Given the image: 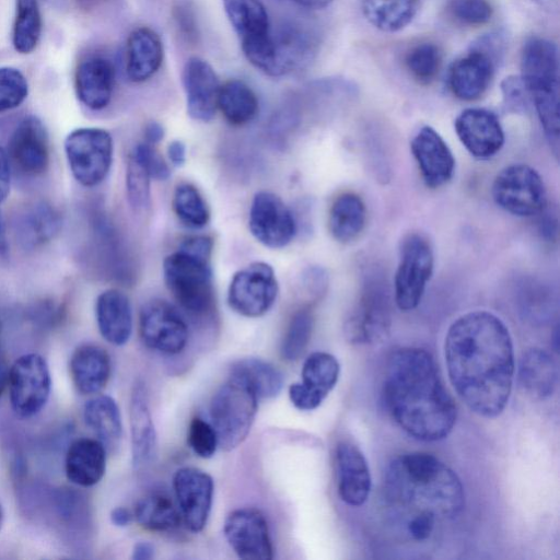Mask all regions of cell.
I'll return each instance as SVG.
<instances>
[{"label": "cell", "instance_id": "14", "mask_svg": "<svg viewBox=\"0 0 560 560\" xmlns=\"http://www.w3.org/2000/svg\"><path fill=\"white\" fill-rule=\"evenodd\" d=\"M139 332L148 348L168 355L182 352L188 341V327L184 317L175 306L161 299L142 305Z\"/></svg>", "mask_w": 560, "mask_h": 560}, {"label": "cell", "instance_id": "16", "mask_svg": "<svg viewBox=\"0 0 560 560\" xmlns=\"http://www.w3.org/2000/svg\"><path fill=\"white\" fill-rule=\"evenodd\" d=\"M223 532L229 545L241 559H272L273 549L268 523L259 510H234L225 518Z\"/></svg>", "mask_w": 560, "mask_h": 560}, {"label": "cell", "instance_id": "8", "mask_svg": "<svg viewBox=\"0 0 560 560\" xmlns=\"http://www.w3.org/2000/svg\"><path fill=\"white\" fill-rule=\"evenodd\" d=\"M503 38L489 34L478 38L470 50L450 68L448 86L463 101H475L489 88L497 65L503 54Z\"/></svg>", "mask_w": 560, "mask_h": 560}, {"label": "cell", "instance_id": "34", "mask_svg": "<svg viewBox=\"0 0 560 560\" xmlns=\"http://www.w3.org/2000/svg\"><path fill=\"white\" fill-rule=\"evenodd\" d=\"M133 516L140 526L151 532H170L182 522L178 506L161 490L141 497L135 505Z\"/></svg>", "mask_w": 560, "mask_h": 560}, {"label": "cell", "instance_id": "55", "mask_svg": "<svg viewBox=\"0 0 560 560\" xmlns=\"http://www.w3.org/2000/svg\"><path fill=\"white\" fill-rule=\"evenodd\" d=\"M153 546L145 541H140L135 545L132 550V558L136 560H148L153 557Z\"/></svg>", "mask_w": 560, "mask_h": 560}, {"label": "cell", "instance_id": "44", "mask_svg": "<svg viewBox=\"0 0 560 560\" xmlns=\"http://www.w3.org/2000/svg\"><path fill=\"white\" fill-rule=\"evenodd\" d=\"M28 94L24 74L12 67H0V113L20 106Z\"/></svg>", "mask_w": 560, "mask_h": 560}, {"label": "cell", "instance_id": "20", "mask_svg": "<svg viewBox=\"0 0 560 560\" xmlns=\"http://www.w3.org/2000/svg\"><path fill=\"white\" fill-rule=\"evenodd\" d=\"M339 372V363L330 353L317 351L310 354L302 368V381L289 387L293 406L306 411L316 409L335 387Z\"/></svg>", "mask_w": 560, "mask_h": 560}, {"label": "cell", "instance_id": "27", "mask_svg": "<svg viewBox=\"0 0 560 560\" xmlns=\"http://www.w3.org/2000/svg\"><path fill=\"white\" fill-rule=\"evenodd\" d=\"M163 45L160 36L149 27L133 30L126 45V74L131 82L149 80L160 69Z\"/></svg>", "mask_w": 560, "mask_h": 560}, {"label": "cell", "instance_id": "21", "mask_svg": "<svg viewBox=\"0 0 560 560\" xmlns=\"http://www.w3.org/2000/svg\"><path fill=\"white\" fill-rule=\"evenodd\" d=\"M454 126L462 144L477 159L495 155L504 144L500 120L488 109L466 108L456 117Z\"/></svg>", "mask_w": 560, "mask_h": 560}, {"label": "cell", "instance_id": "5", "mask_svg": "<svg viewBox=\"0 0 560 560\" xmlns=\"http://www.w3.org/2000/svg\"><path fill=\"white\" fill-rule=\"evenodd\" d=\"M521 79L555 154L559 149V52L557 45L532 36L523 45Z\"/></svg>", "mask_w": 560, "mask_h": 560}, {"label": "cell", "instance_id": "47", "mask_svg": "<svg viewBox=\"0 0 560 560\" xmlns=\"http://www.w3.org/2000/svg\"><path fill=\"white\" fill-rule=\"evenodd\" d=\"M453 13L459 22L476 26L490 21L492 8L487 0H457Z\"/></svg>", "mask_w": 560, "mask_h": 560}, {"label": "cell", "instance_id": "59", "mask_svg": "<svg viewBox=\"0 0 560 560\" xmlns=\"http://www.w3.org/2000/svg\"><path fill=\"white\" fill-rule=\"evenodd\" d=\"M78 1L86 8H91V7L97 5L98 3L103 2L104 0H78Z\"/></svg>", "mask_w": 560, "mask_h": 560}, {"label": "cell", "instance_id": "58", "mask_svg": "<svg viewBox=\"0 0 560 560\" xmlns=\"http://www.w3.org/2000/svg\"><path fill=\"white\" fill-rule=\"evenodd\" d=\"M540 8L548 11H557L559 9V0H532Z\"/></svg>", "mask_w": 560, "mask_h": 560}, {"label": "cell", "instance_id": "53", "mask_svg": "<svg viewBox=\"0 0 560 560\" xmlns=\"http://www.w3.org/2000/svg\"><path fill=\"white\" fill-rule=\"evenodd\" d=\"M9 258V242L7 226L3 215L0 211V266L4 265Z\"/></svg>", "mask_w": 560, "mask_h": 560}, {"label": "cell", "instance_id": "10", "mask_svg": "<svg viewBox=\"0 0 560 560\" xmlns=\"http://www.w3.org/2000/svg\"><path fill=\"white\" fill-rule=\"evenodd\" d=\"M434 266L430 242L419 233L404 236L399 247V261L395 273V302L399 310L416 308L432 276Z\"/></svg>", "mask_w": 560, "mask_h": 560}, {"label": "cell", "instance_id": "33", "mask_svg": "<svg viewBox=\"0 0 560 560\" xmlns=\"http://www.w3.org/2000/svg\"><path fill=\"white\" fill-rule=\"evenodd\" d=\"M366 222V208L360 196L345 192L338 196L329 209L328 229L340 243H349L363 231Z\"/></svg>", "mask_w": 560, "mask_h": 560}, {"label": "cell", "instance_id": "3", "mask_svg": "<svg viewBox=\"0 0 560 560\" xmlns=\"http://www.w3.org/2000/svg\"><path fill=\"white\" fill-rule=\"evenodd\" d=\"M385 494L394 506L410 516L428 512L436 518L451 520L465 503L457 475L434 455L422 452L393 459L385 475Z\"/></svg>", "mask_w": 560, "mask_h": 560}, {"label": "cell", "instance_id": "17", "mask_svg": "<svg viewBox=\"0 0 560 560\" xmlns=\"http://www.w3.org/2000/svg\"><path fill=\"white\" fill-rule=\"evenodd\" d=\"M173 488L182 521L189 530L201 532L212 505L211 476L196 467H183L174 475Z\"/></svg>", "mask_w": 560, "mask_h": 560}, {"label": "cell", "instance_id": "25", "mask_svg": "<svg viewBox=\"0 0 560 560\" xmlns=\"http://www.w3.org/2000/svg\"><path fill=\"white\" fill-rule=\"evenodd\" d=\"M114 83V66L104 57H88L77 67L74 74L75 92L78 98L91 109H103L109 104Z\"/></svg>", "mask_w": 560, "mask_h": 560}, {"label": "cell", "instance_id": "9", "mask_svg": "<svg viewBox=\"0 0 560 560\" xmlns=\"http://www.w3.org/2000/svg\"><path fill=\"white\" fill-rule=\"evenodd\" d=\"M65 152L75 180L82 186L94 187L106 178L110 170L113 138L102 128H78L67 136Z\"/></svg>", "mask_w": 560, "mask_h": 560}, {"label": "cell", "instance_id": "39", "mask_svg": "<svg viewBox=\"0 0 560 560\" xmlns=\"http://www.w3.org/2000/svg\"><path fill=\"white\" fill-rule=\"evenodd\" d=\"M42 14L38 0H16L12 44L20 54H31L42 35Z\"/></svg>", "mask_w": 560, "mask_h": 560}, {"label": "cell", "instance_id": "37", "mask_svg": "<svg viewBox=\"0 0 560 560\" xmlns=\"http://www.w3.org/2000/svg\"><path fill=\"white\" fill-rule=\"evenodd\" d=\"M365 19L380 31L397 32L415 18L419 0H362Z\"/></svg>", "mask_w": 560, "mask_h": 560}, {"label": "cell", "instance_id": "29", "mask_svg": "<svg viewBox=\"0 0 560 560\" xmlns=\"http://www.w3.org/2000/svg\"><path fill=\"white\" fill-rule=\"evenodd\" d=\"M58 211L45 201H35L23 207L16 214L14 231L25 248H36L50 242L60 230Z\"/></svg>", "mask_w": 560, "mask_h": 560}, {"label": "cell", "instance_id": "22", "mask_svg": "<svg viewBox=\"0 0 560 560\" xmlns=\"http://www.w3.org/2000/svg\"><path fill=\"white\" fill-rule=\"evenodd\" d=\"M187 114L197 121L213 119L218 110L220 81L213 68L199 57H191L183 70Z\"/></svg>", "mask_w": 560, "mask_h": 560}, {"label": "cell", "instance_id": "54", "mask_svg": "<svg viewBox=\"0 0 560 560\" xmlns=\"http://www.w3.org/2000/svg\"><path fill=\"white\" fill-rule=\"evenodd\" d=\"M132 516L133 515L130 513L129 510L121 508V506L115 508L110 512L112 523L119 527L127 526L131 522Z\"/></svg>", "mask_w": 560, "mask_h": 560}, {"label": "cell", "instance_id": "46", "mask_svg": "<svg viewBox=\"0 0 560 560\" xmlns=\"http://www.w3.org/2000/svg\"><path fill=\"white\" fill-rule=\"evenodd\" d=\"M130 155L145 168L152 179L165 180L170 177V166L153 144L145 141L138 143Z\"/></svg>", "mask_w": 560, "mask_h": 560}, {"label": "cell", "instance_id": "13", "mask_svg": "<svg viewBox=\"0 0 560 560\" xmlns=\"http://www.w3.org/2000/svg\"><path fill=\"white\" fill-rule=\"evenodd\" d=\"M8 387L13 411L30 418L46 405L51 377L46 360L37 353H27L14 361L9 369Z\"/></svg>", "mask_w": 560, "mask_h": 560}, {"label": "cell", "instance_id": "28", "mask_svg": "<svg viewBox=\"0 0 560 560\" xmlns=\"http://www.w3.org/2000/svg\"><path fill=\"white\" fill-rule=\"evenodd\" d=\"M65 469L67 478L74 485H96L106 469L105 445L100 440L88 438L73 441L66 454Z\"/></svg>", "mask_w": 560, "mask_h": 560}, {"label": "cell", "instance_id": "1", "mask_svg": "<svg viewBox=\"0 0 560 560\" xmlns=\"http://www.w3.org/2000/svg\"><path fill=\"white\" fill-rule=\"evenodd\" d=\"M450 381L475 413L494 418L505 408L513 384V341L505 324L487 311L468 312L447 329L444 343Z\"/></svg>", "mask_w": 560, "mask_h": 560}, {"label": "cell", "instance_id": "40", "mask_svg": "<svg viewBox=\"0 0 560 560\" xmlns=\"http://www.w3.org/2000/svg\"><path fill=\"white\" fill-rule=\"evenodd\" d=\"M172 207L177 219L187 228L201 229L210 220V210L203 196L190 183H180L175 187Z\"/></svg>", "mask_w": 560, "mask_h": 560}, {"label": "cell", "instance_id": "51", "mask_svg": "<svg viewBox=\"0 0 560 560\" xmlns=\"http://www.w3.org/2000/svg\"><path fill=\"white\" fill-rule=\"evenodd\" d=\"M167 156L174 166H183L186 162V145L179 140L170 142L167 145Z\"/></svg>", "mask_w": 560, "mask_h": 560}, {"label": "cell", "instance_id": "2", "mask_svg": "<svg viewBox=\"0 0 560 560\" xmlns=\"http://www.w3.org/2000/svg\"><path fill=\"white\" fill-rule=\"evenodd\" d=\"M384 398L395 421L418 440H442L456 422V405L424 349L402 348L392 354Z\"/></svg>", "mask_w": 560, "mask_h": 560}, {"label": "cell", "instance_id": "52", "mask_svg": "<svg viewBox=\"0 0 560 560\" xmlns=\"http://www.w3.org/2000/svg\"><path fill=\"white\" fill-rule=\"evenodd\" d=\"M164 137L163 127L156 121H150L144 127V139L145 142L155 145Z\"/></svg>", "mask_w": 560, "mask_h": 560}, {"label": "cell", "instance_id": "43", "mask_svg": "<svg viewBox=\"0 0 560 560\" xmlns=\"http://www.w3.org/2000/svg\"><path fill=\"white\" fill-rule=\"evenodd\" d=\"M151 177L145 168L129 155L126 170V190L130 206L136 210H143L150 205Z\"/></svg>", "mask_w": 560, "mask_h": 560}, {"label": "cell", "instance_id": "18", "mask_svg": "<svg viewBox=\"0 0 560 560\" xmlns=\"http://www.w3.org/2000/svg\"><path fill=\"white\" fill-rule=\"evenodd\" d=\"M389 325L388 296L383 283L369 281L345 324L347 339L369 343L383 337Z\"/></svg>", "mask_w": 560, "mask_h": 560}, {"label": "cell", "instance_id": "49", "mask_svg": "<svg viewBox=\"0 0 560 560\" xmlns=\"http://www.w3.org/2000/svg\"><path fill=\"white\" fill-rule=\"evenodd\" d=\"M436 520L428 512L412 515L407 525L408 532L416 540H424L432 534Z\"/></svg>", "mask_w": 560, "mask_h": 560}, {"label": "cell", "instance_id": "57", "mask_svg": "<svg viewBox=\"0 0 560 560\" xmlns=\"http://www.w3.org/2000/svg\"><path fill=\"white\" fill-rule=\"evenodd\" d=\"M9 369L3 357L0 353V397L8 386Z\"/></svg>", "mask_w": 560, "mask_h": 560}, {"label": "cell", "instance_id": "7", "mask_svg": "<svg viewBox=\"0 0 560 560\" xmlns=\"http://www.w3.org/2000/svg\"><path fill=\"white\" fill-rule=\"evenodd\" d=\"M222 2L247 60L257 69L272 75L273 37L268 13L261 0Z\"/></svg>", "mask_w": 560, "mask_h": 560}, {"label": "cell", "instance_id": "15", "mask_svg": "<svg viewBox=\"0 0 560 560\" xmlns=\"http://www.w3.org/2000/svg\"><path fill=\"white\" fill-rule=\"evenodd\" d=\"M248 229L257 242L278 249L291 243L296 233V223L291 210L278 195L261 190L252 200Z\"/></svg>", "mask_w": 560, "mask_h": 560}, {"label": "cell", "instance_id": "36", "mask_svg": "<svg viewBox=\"0 0 560 560\" xmlns=\"http://www.w3.org/2000/svg\"><path fill=\"white\" fill-rule=\"evenodd\" d=\"M83 417L104 445L114 447L118 444L122 424L119 408L112 397L100 395L86 401Z\"/></svg>", "mask_w": 560, "mask_h": 560}, {"label": "cell", "instance_id": "19", "mask_svg": "<svg viewBox=\"0 0 560 560\" xmlns=\"http://www.w3.org/2000/svg\"><path fill=\"white\" fill-rule=\"evenodd\" d=\"M8 156L21 173L43 174L49 165V139L45 125L36 116L23 118L13 130L8 143Z\"/></svg>", "mask_w": 560, "mask_h": 560}, {"label": "cell", "instance_id": "12", "mask_svg": "<svg viewBox=\"0 0 560 560\" xmlns=\"http://www.w3.org/2000/svg\"><path fill=\"white\" fill-rule=\"evenodd\" d=\"M278 292L273 268L265 261H254L233 275L228 289V304L242 316L260 317L272 307Z\"/></svg>", "mask_w": 560, "mask_h": 560}, {"label": "cell", "instance_id": "23", "mask_svg": "<svg viewBox=\"0 0 560 560\" xmlns=\"http://www.w3.org/2000/svg\"><path fill=\"white\" fill-rule=\"evenodd\" d=\"M410 149L428 187L439 188L451 180L455 171V159L434 128L423 126L419 129L410 142Z\"/></svg>", "mask_w": 560, "mask_h": 560}, {"label": "cell", "instance_id": "35", "mask_svg": "<svg viewBox=\"0 0 560 560\" xmlns=\"http://www.w3.org/2000/svg\"><path fill=\"white\" fill-rule=\"evenodd\" d=\"M231 376L246 384L257 398H273L283 387L282 373L271 363L246 358L236 361L231 368Z\"/></svg>", "mask_w": 560, "mask_h": 560}, {"label": "cell", "instance_id": "50", "mask_svg": "<svg viewBox=\"0 0 560 560\" xmlns=\"http://www.w3.org/2000/svg\"><path fill=\"white\" fill-rule=\"evenodd\" d=\"M11 163L7 151L0 147V205L5 200L11 186Z\"/></svg>", "mask_w": 560, "mask_h": 560}, {"label": "cell", "instance_id": "26", "mask_svg": "<svg viewBox=\"0 0 560 560\" xmlns=\"http://www.w3.org/2000/svg\"><path fill=\"white\" fill-rule=\"evenodd\" d=\"M95 316L102 337L114 346L125 345L132 332L129 298L119 289H107L96 299Z\"/></svg>", "mask_w": 560, "mask_h": 560}, {"label": "cell", "instance_id": "48", "mask_svg": "<svg viewBox=\"0 0 560 560\" xmlns=\"http://www.w3.org/2000/svg\"><path fill=\"white\" fill-rule=\"evenodd\" d=\"M501 91L508 109L520 112L527 108L530 98L521 77H506L501 83Z\"/></svg>", "mask_w": 560, "mask_h": 560}, {"label": "cell", "instance_id": "56", "mask_svg": "<svg viewBox=\"0 0 560 560\" xmlns=\"http://www.w3.org/2000/svg\"><path fill=\"white\" fill-rule=\"evenodd\" d=\"M301 7L312 10L326 8L332 0H292Z\"/></svg>", "mask_w": 560, "mask_h": 560}, {"label": "cell", "instance_id": "11", "mask_svg": "<svg viewBox=\"0 0 560 560\" xmlns=\"http://www.w3.org/2000/svg\"><path fill=\"white\" fill-rule=\"evenodd\" d=\"M491 194L494 202L517 217L538 214L546 206V188L538 172L526 164H511L495 176Z\"/></svg>", "mask_w": 560, "mask_h": 560}, {"label": "cell", "instance_id": "4", "mask_svg": "<svg viewBox=\"0 0 560 560\" xmlns=\"http://www.w3.org/2000/svg\"><path fill=\"white\" fill-rule=\"evenodd\" d=\"M213 241L208 235L185 238L163 261V279L178 305L194 316L213 311L214 287L211 268Z\"/></svg>", "mask_w": 560, "mask_h": 560}, {"label": "cell", "instance_id": "30", "mask_svg": "<svg viewBox=\"0 0 560 560\" xmlns=\"http://www.w3.org/2000/svg\"><path fill=\"white\" fill-rule=\"evenodd\" d=\"M131 454L135 468L148 465L155 454L156 434L142 383H137L130 398Z\"/></svg>", "mask_w": 560, "mask_h": 560}, {"label": "cell", "instance_id": "32", "mask_svg": "<svg viewBox=\"0 0 560 560\" xmlns=\"http://www.w3.org/2000/svg\"><path fill=\"white\" fill-rule=\"evenodd\" d=\"M517 374L521 386L535 398L551 396L557 386L556 362L546 350L539 348H530L522 354Z\"/></svg>", "mask_w": 560, "mask_h": 560}, {"label": "cell", "instance_id": "60", "mask_svg": "<svg viewBox=\"0 0 560 560\" xmlns=\"http://www.w3.org/2000/svg\"><path fill=\"white\" fill-rule=\"evenodd\" d=\"M3 518H4V513H3L2 505L0 503V529H1L2 524H3Z\"/></svg>", "mask_w": 560, "mask_h": 560}, {"label": "cell", "instance_id": "41", "mask_svg": "<svg viewBox=\"0 0 560 560\" xmlns=\"http://www.w3.org/2000/svg\"><path fill=\"white\" fill-rule=\"evenodd\" d=\"M442 54L433 43H420L411 47L405 57V65L410 75L419 83H430L439 74Z\"/></svg>", "mask_w": 560, "mask_h": 560}, {"label": "cell", "instance_id": "38", "mask_svg": "<svg viewBox=\"0 0 560 560\" xmlns=\"http://www.w3.org/2000/svg\"><path fill=\"white\" fill-rule=\"evenodd\" d=\"M218 109L231 125L242 126L257 115L258 100L245 82L229 80L220 88Z\"/></svg>", "mask_w": 560, "mask_h": 560}, {"label": "cell", "instance_id": "6", "mask_svg": "<svg viewBox=\"0 0 560 560\" xmlns=\"http://www.w3.org/2000/svg\"><path fill=\"white\" fill-rule=\"evenodd\" d=\"M257 407V396L238 378L231 376L219 387L210 402V419L222 450L231 451L243 443Z\"/></svg>", "mask_w": 560, "mask_h": 560}, {"label": "cell", "instance_id": "45", "mask_svg": "<svg viewBox=\"0 0 560 560\" xmlns=\"http://www.w3.org/2000/svg\"><path fill=\"white\" fill-rule=\"evenodd\" d=\"M187 442L192 452L202 458L213 456L219 445L212 424L198 417L189 423Z\"/></svg>", "mask_w": 560, "mask_h": 560}, {"label": "cell", "instance_id": "31", "mask_svg": "<svg viewBox=\"0 0 560 560\" xmlns=\"http://www.w3.org/2000/svg\"><path fill=\"white\" fill-rule=\"evenodd\" d=\"M70 374L81 394L100 393L106 386L110 375L108 353L97 345L79 346L70 359Z\"/></svg>", "mask_w": 560, "mask_h": 560}, {"label": "cell", "instance_id": "24", "mask_svg": "<svg viewBox=\"0 0 560 560\" xmlns=\"http://www.w3.org/2000/svg\"><path fill=\"white\" fill-rule=\"evenodd\" d=\"M336 468L340 499L352 506L362 505L370 494L371 476L360 448L351 442L338 443Z\"/></svg>", "mask_w": 560, "mask_h": 560}, {"label": "cell", "instance_id": "42", "mask_svg": "<svg viewBox=\"0 0 560 560\" xmlns=\"http://www.w3.org/2000/svg\"><path fill=\"white\" fill-rule=\"evenodd\" d=\"M313 323L308 308H302L292 316L280 348L284 360L295 361L304 353L312 336Z\"/></svg>", "mask_w": 560, "mask_h": 560}]
</instances>
